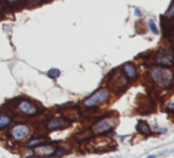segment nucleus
I'll return each instance as SVG.
<instances>
[{
    "label": "nucleus",
    "instance_id": "obj_1",
    "mask_svg": "<svg viewBox=\"0 0 174 158\" xmlns=\"http://www.w3.org/2000/svg\"><path fill=\"white\" fill-rule=\"evenodd\" d=\"M150 79L155 84L161 87H166V89H172L173 86V71L167 67H161V66H154L151 67L148 72Z\"/></svg>",
    "mask_w": 174,
    "mask_h": 158
},
{
    "label": "nucleus",
    "instance_id": "obj_2",
    "mask_svg": "<svg viewBox=\"0 0 174 158\" xmlns=\"http://www.w3.org/2000/svg\"><path fill=\"white\" fill-rule=\"evenodd\" d=\"M110 99V93L108 89L102 87V89H98L97 92H94L90 97H87L83 99V105L86 108H98L101 105L109 102Z\"/></svg>",
    "mask_w": 174,
    "mask_h": 158
},
{
    "label": "nucleus",
    "instance_id": "obj_3",
    "mask_svg": "<svg viewBox=\"0 0 174 158\" xmlns=\"http://www.w3.org/2000/svg\"><path fill=\"white\" fill-rule=\"evenodd\" d=\"M116 124H117V119L112 117V116H109V115H105L103 117H101L99 120H97V121L94 123L92 131H94V134H97V135L106 134V132H109V131H112L113 128L116 127Z\"/></svg>",
    "mask_w": 174,
    "mask_h": 158
},
{
    "label": "nucleus",
    "instance_id": "obj_4",
    "mask_svg": "<svg viewBox=\"0 0 174 158\" xmlns=\"http://www.w3.org/2000/svg\"><path fill=\"white\" fill-rule=\"evenodd\" d=\"M8 134H10V138L15 142H23L31 135V128L26 123H16L10 128Z\"/></svg>",
    "mask_w": 174,
    "mask_h": 158
},
{
    "label": "nucleus",
    "instance_id": "obj_5",
    "mask_svg": "<svg viewBox=\"0 0 174 158\" xmlns=\"http://www.w3.org/2000/svg\"><path fill=\"white\" fill-rule=\"evenodd\" d=\"M16 109H18V112L21 115L27 116V117H36V116H38L41 113L40 108L34 102H30L29 99H21L18 102V105H16Z\"/></svg>",
    "mask_w": 174,
    "mask_h": 158
},
{
    "label": "nucleus",
    "instance_id": "obj_6",
    "mask_svg": "<svg viewBox=\"0 0 174 158\" xmlns=\"http://www.w3.org/2000/svg\"><path fill=\"white\" fill-rule=\"evenodd\" d=\"M154 61H155L158 66L161 67H167V68H172L173 66V52L170 48H163L155 55L154 57Z\"/></svg>",
    "mask_w": 174,
    "mask_h": 158
},
{
    "label": "nucleus",
    "instance_id": "obj_7",
    "mask_svg": "<svg viewBox=\"0 0 174 158\" xmlns=\"http://www.w3.org/2000/svg\"><path fill=\"white\" fill-rule=\"evenodd\" d=\"M67 125L68 124H67L63 119L53 117V119H49L48 121H46V130L48 131H57V130H63V128H65Z\"/></svg>",
    "mask_w": 174,
    "mask_h": 158
},
{
    "label": "nucleus",
    "instance_id": "obj_8",
    "mask_svg": "<svg viewBox=\"0 0 174 158\" xmlns=\"http://www.w3.org/2000/svg\"><path fill=\"white\" fill-rule=\"evenodd\" d=\"M34 149H36V153L41 157H52V154H53V151H54V146L45 145V143L41 146H37V147H34Z\"/></svg>",
    "mask_w": 174,
    "mask_h": 158
},
{
    "label": "nucleus",
    "instance_id": "obj_9",
    "mask_svg": "<svg viewBox=\"0 0 174 158\" xmlns=\"http://www.w3.org/2000/svg\"><path fill=\"white\" fill-rule=\"evenodd\" d=\"M123 71H124V75H125L128 79H130V81H135V79L137 78V71H136L135 66H133L132 63H125L124 64Z\"/></svg>",
    "mask_w": 174,
    "mask_h": 158
},
{
    "label": "nucleus",
    "instance_id": "obj_10",
    "mask_svg": "<svg viewBox=\"0 0 174 158\" xmlns=\"http://www.w3.org/2000/svg\"><path fill=\"white\" fill-rule=\"evenodd\" d=\"M45 142H48V136H37V138H33L29 140V142L26 143V147L34 149V147H37V146L44 145Z\"/></svg>",
    "mask_w": 174,
    "mask_h": 158
},
{
    "label": "nucleus",
    "instance_id": "obj_11",
    "mask_svg": "<svg viewBox=\"0 0 174 158\" xmlns=\"http://www.w3.org/2000/svg\"><path fill=\"white\" fill-rule=\"evenodd\" d=\"M136 130H137L139 134H143V135H151V128L147 124L146 121H139L137 125H136Z\"/></svg>",
    "mask_w": 174,
    "mask_h": 158
},
{
    "label": "nucleus",
    "instance_id": "obj_12",
    "mask_svg": "<svg viewBox=\"0 0 174 158\" xmlns=\"http://www.w3.org/2000/svg\"><path fill=\"white\" fill-rule=\"evenodd\" d=\"M11 123H12L11 116H7V115H4V113H0V130H4V128H7Z\"/></svg>",
    "mask_w": 174,
    "mask_h": 158
},
{
    "label": "nucleus",
    "instance_id": "obj_13",
    "mask_svg": "<svg viewBox=\"0 0 174 158\" xmlns=\"http://www.w3.org/2000/svg\"><path fill=\"white\" fill-rule=\"evenodd\" d=\"M60 74H61V72H60L59 68H50L48 72H46V75H48L50 79H57L60 77Z\"/></svg>",
    "mask_w": 174,
    "mask_h": 158
},
{
    "label": "nucleus",
    "instance_id": "obj_14",
    "mask_svg": "<svg viewBox=\"0 0 174 158\" xmlns=\"http://www.w3.org/2000/svg\"><path fill=\"white\" fill-rule=\"evenodd\" d=\"M173 16H174V3L172 2V3H170V5H169V8H167V11H166V15H165V18L169 19V20H172Z\"/></svg>",
    "mask_w": 174,
    "mask_h": 158
},
{
    "label": "nucleus",
    "instance_id": "obj_15",
    "mask_svg": "<svg viewBox=\"0 0 174 158\" xmlns=\"http://www.w3.org/2000/svg\"><path fill=\"white\" fill-rule=\"evenodd\" d=\"M148 27H150V30L152 31L154 34H158L159 33V30H158V27H156V25H155V22H154L152 19H148Z\"/></svg>",
    "mask_w": 174,
    "mask_h": 158
},
{
    "label": "nucleus",
    "instance_id": "obj_16",
    "mask_svg": "<svg viewBox=\"0 0 174 158\" xmlns=\"http://www.w3.org/2000/svg\"><path fill=\"white\" fill-rule=\"evenodd\" d=\"M67 154V151L64 150V149H54V151H53V154L52 156H54V157H63V156H65Z\"/></svg>",
    "mask_w": 174,
    "mask_h": 158
},
{
    "label": "nucleus",
    "instance_id": "obj_17",
    "mask_svg": "<svg viewBox=\"0 0 174 158\" xmlns=\"http://www.w3.org/2000/svg\"><path fill=\"white\" fill-rule=\"evenodd\" d=\"M173 109H174V101H170L169 106L166 108V112L167 113H173Z\"/></svg>",
    "mask_w": 174,
    "mask_h": 158
},
{
    "label": "nucleus",
    "instance_id": "obj_18",
    "mask_svg": "<svg viewBox=\"0 0 174 158\" xmlns=\"http://www.w3.org/2000/svg\"><path fill=\"white\" fill-rule=\"evenodd\" d=\"M44 2H46V0H27L29 4H41Z\"/></svg>",
    "mask_w": 174,
    "mask_h": 158
},
{
    "label": "nucleus",
    "instance_id": "obj_19",
    "mask_svg": "<svg viewBox=\"0 0 174 158\" xmlns=\"http://www.w3.org/2000/svg\"><path fill=\"white\" fill-rule=\"evenodd\" d=\"M21 0H5V3L7 4H10V5H14V4H16V3H19Z\"/></svg>",
    "mask_w": 174,
    "mask_h": 158
},
{
    "label": "nucleus",
    "instance_id": "obj_20",
    "mask_svg": "<svg viewBox=\"0 0 174 158\" xmlns=\"http://www.w3.org/2000/svg\"><path fill=\"white\" fill-rule=\"evenodd\" d=\"M135 15L137 16V18H140V16L143 15V14H141V10H140V8H136V10H135Z\"/></svg>",
    "mask_w": 174,
    "mask_h": 158
},
{
    "label": "nucleus",
    "instance_id": "obj_21",
    "mask_svg": "<svg viewBox=\"0 0 174 158\" xmlns=\"http://www.w3.org/2000/svg\"><path fill=\"white\" fill-rule=\"evenodd\" d=\"M147 158H156V156H155V154H151V156H148Z\"/></svg>",
    "mask_w": 174,
    "mask_h": 158
}]
</instances>
